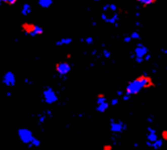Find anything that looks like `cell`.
<instances>
[{"label": "cell", "instance_id": "cell-47", "mask_svg": "<svg viewBox=\"0 0 167 150\" xmlns=\"http://www.w3.org/2000/svg\"><path fill=\"white\" fill-rule=\"evenodd\" d=\"M80 42H85V39H84V38H81V39H80Z\"/></svg>", "mask_w": 167, "mask_h": 150}, {"label": "cell", "instance_id": "cell-48", "mask_svg": "<svg viewBox=\"0 0 167 150\" xmlns=\"http://www.w3.org/2000/svg\"><path fill=\"white\" fill-rule=\"evenodd\" d=\"M94 66V63H91L90 64V67H93Z\"/></svg>", "mask_w": 167, "mask_h": 150}, {"label": "cell", "instance_id": "cell-17", "mask_svg": "<svg viewBox=\"0 0 167 150\" xmlns=\"http://www.w3.org/2000/svg\"><path fill=\"white\" fill-rule=\"evenodd\" d=\"M158 139V136L157 133H153V132H148L147 135V140H149L151 142H155Z\"/></svg>", "mask_w": 167, "mask_h": 150}, {"label": "cell", "instance_id": "cell-40", "mask_svg": "<svg viewBox=\"0 0 167 150\" xmlns=\"http://www.w3.org/2000/svg\"><path fill=\"white\" fill-rule=\"evenodd\" d=\"M130 58H131V59H134V60H135V57H136V56H135V53H131V54L130 55Z\"/></svg>", "mask_w": 167, "mask_h": 150}, {"label": "cell", "instance_id": "cell-25", "mask_svg": "<svg viewBox=\"0 0 167 150\" xmlns=\"http://www.w3.org/2000/svg\"><path fill=\"white\" fill-rule=\"evenodd\" d=\"M103 150H112L113 148V146L110 144H104L103 145Z\"/></svg>", "mask_w": 167, "mask_h": 150}, {"label": "cell", "instance_id": "cell-38", "mask_svg": "<svg viewBox=\"0 0 167 150\" xmlns=\"http://www.w3.org/2000/svg\"><path fill=\"white\" fill-rule=\"evenodd\" d=\"M45 114H46V115H48L49 117H51V118H52V112L51 111V110H46V111L45 112Z\"/></svg>", "mask_w": 167, "mask_h": 150}, {"label": "cell", "instance_id": "cell-22", "mask_svg": "<svg viewBox=\"0 0 167 150\" xmlns=\"http://www.w3.org/2000/svg\"><path fill=\"white\" fill-rule=\"evenodd\" d=\"M130 98H131V95H130V94L126 93V92H125L122 96V100H123V101H125V102L129 101L130 100Z\"/></svg>", "mask_w": 167, "mask_h": 150}, {"label": "cell", "instance_id": "cell-32", "mask_svg": "<svg viewBox=\"0 0 167 150\" xmlns=\"http://www.w3.org/2000/svg\"><path fill=\"white\" fill-rule=\"evenodd\" d=\"M145 145H146V147L152 148V142H151L149 140H146V142H145Z\"/></svg>", "mask_w": 167, "mask_h": 150}, {"label": "cell", "instance_id": "cell-18", "mask_svg": "<svg viewBox=\"0 0 167 150\" xmlns=\"http://www.w3.org/2000/svg\"><path fill=\"white\" fill-rule=\"evenodd\" d=\"M30 144L33 145V147H36V148H38L41 146V140H39V139H38L37 137H34V139H33V140L31 141Z\"/></svg>", "mask_w": 167, "mask_h": 150}, {"label": "cell", "instance_id": "cell-41", "mask_svg": "<svg viewBox=\"0 0 167 150\" xmlns=\"http://www.w3.org/2000/svg\"><path fill=\"white\" fill-rule=\"evenodd\" d=\"M147 120H148V122H149V123H152V122H153V118H151V117H150V118H148Z\"/></svg>", "mask_w": 167, "mask_h": 150}, {"label": "cell", "instance_id": "cell-24", "mask_svg": "<svg viewBox=\"0 0 167 150\" xmlns=\"http://www.w3.org/2000/svg\"><path fill=\"white\" fill-rule=\"evenodd\" d=\"M119 104V100L117 98H113L112 100L110 101V104L111 106H113V107H115V106H117V104Z\"/></svg>", "mask_w": 167, "mask_h": 150}, {"label": "cell", "instance_id": "cell-5", "mask_svg": "<svg viewBox=\"0 0 167 150\" xmlns=\"http://www.w3.org/2000/svg\"><path fill=\"white\" fill-rule=\"evenodd\" d=\"M55 70L61 77L67 76L72 70V66L68 62L59 61L55 65Z\"/></svg>", "mask_w": 167, "mask_h": 150}, {"label": "cell", "instance_id": "cell-11", "mask_svg": "<svg viewBox=\"0 0 167 150\" xmlns=\"http://www.w3.org/2000/svg\"><path fill=\"white\" fill-rule=\"evenodd\" d=\"M108 108H109V104H108V101H105L103 103L97 104L96 110L100 113H104L108 110Z\"/></svg>", "mask_w": 167, "mask_h": 150}, {"label": "cell", "instance_id": "cell-15", "mask_svg": "<svg viewBox=\"0 0 167 150\" xmlns=\"http://www.w3.org/2000/svg\"><path fill=\"white\" fill-rule=\"evenodd\" d=\"M163 146V140L162 139H157L155 142L152 143V148L154 149H160Z\"/></svg>", "mask_w": 167, "mask_h": 150}, {"label": "cell", "instance_id": "cell-3", "mask_svg": "<svg viewBox=\"0 0 167 150\" xmlns=\"http://www.w3.org/2000/svg\"><path fill=\"white\" fill-rule=\"evenodd\" d=\"M17 136L19 138L20 142H22L25 144H30L31 141L34 139V135L33 131L27 127H20L17 130Z\"/></svg>", "mask_w": 167, "mask_h": 150}, {"label": "cell", "instance_id": "cell-10", "mask_svg": "<svg viewBox=\"0 0 167 150\" xmlns=\"http://www.w3.org/2000/svg\"><path fill=\"white\" fill-rule=\"evenodd\" d=\"M74 42V39L70 37H65V38H60V40H58L55 42V44L56 46H68V45H70L72 43Z\"/></svg>", "mask_w": 167, "mask_h": 150}, {"label": "cell", "instance_id": "cell-42", "mask_svg": "<svg viewBox=\"0 0 167 150\" xmlns=\"http://www.w3.org/2000/svg\"><path fill=\"white\" fill-rule=\"evenodd\" d=\"M161 52L164 53V54H165V55H167V49H165V48H162L161 49Z\"/></svg>", "mask_w": 167, "mask_h": 150}, {"label": "cell", "instance_id": "cell-31", "mask_svg": "<svg viewBox=\"0 0 167 150\" xmlns=\"http://www.w3.org/2000/svg\"><path fill=\"white\" fill-rule=\"evenodd\" d=\"M151 58H152L151 54L148 53V54L146 55V56H145L144 57V61H149V60H151Z\"/></svg>", "mask_w": 167, "mask_h": 150}, {"label": "cell", "instance_id": "cell-50", "mask_svg": "<svg viewBox=\"0 0 167 150\" xmlns=\"http://www.w3.org/2000/svg\"><path fill=\"white\" fill-rule=\"evenodd\" d=\"M96 2H98V1H100V0H95Z\"/></svg>", "mask_w": 167, "mask_h": 150}, {"label": "cell", "instance_id": "cell-8", "mask_svg": "<svg viewBox=\"0 0 167 150\" xmlns=\"http://www.w3.org/2000/svg\"><path fill=\"white\" fill-rule=\"evenodd\" d=\"M148 47L144 46L142 42H139L136 45V47L134 51V53L135 54L136 57H144L148 53Z\"/></svg>", "mask_w": 167, "mask_h": 150}, {"label": "cell", "instance_id": "cell-43", "mask_svg": "<svg viewBox=\"0 0 167 150\" xmlns=\"http://www.w3.org/2000/svg\"><path fill=\"white\" fill-rule=\"evenodd\" d=\"M78 118H82V117H84V113H79V114L78 115Z\"/></svg>", "mask_w": 167, "mask_h": 150}, {"label": "cell", "instance_id": "cell-30", "mask_svg": "<svg viewBox=\"0 0 167 150\" xmlns=\"http://www.w3.org/2000/svg\"><path fill=\"white\" fill-rule=\"evenodd\" d=\"M46 114L45 115H41L39 117V118H38V122H40V123H43V122H45V121H46Z\"/></svg>", "mask_w": 167, "mask_h": 150}, {"label": "cell", "instance_id": "cell-35", "mask_svg": "<svg viewBox=\"0 0 167 150\" xmlns=\"http://www.w3.org/2000/svg\"><path fill=\"white\" fill-rule=\"evenodd\" d=\"M148 132H153V133H157V131L154 128H152V127H148Z\"/></svg>", "mask_w": 167, "mask_h": 150}, {"label": "cell", "instance_id": "cell-33", "mask_svg": "<svg viewBox=\"0 0 167 150\" xmlns=\"http://www.w3.org/2000/svg\"><path fill=\"white\" fill-rule=\"evenodd\" d=\"M108 10H109V4H105L103 7V11L104 12H107Z\"/></svg>", "mask_w": 167, "mask_h": 150}, {"label": "cell", "instance_id": "cell-9", "mask_svg": "<svg viewBox=\"0 0 167 150\" xmlns=\"http://www.w3.org/2000/svg\"><path fill=\"white\" fill-rule=\"evenodd\" d=\"M32 13V6L28 3H25L20 8V14L23 16H28Z\"/></svg>", "mask_w": 167, "mask_h": 150}, {"label": "cell", "instance_id": "cell-28", "mask_svg": "<svg viewBox=\"0 0 167 150\" xmlns=\"http://www.w3.org/2000/svg\"><path fill=\"white\" fill-rule=\"evenodd\" d=\"M135 61L136 62L137 64L140 65V64H142L143 62L144 61V57H135Z\"/></svg>", "mask_w": 167, "mask_h": 150}, {"label": "cell", "instance_id": "cell-6", "mask_svg": "<svg viewBox=\"0 0 167 150\" xmlns=\"http://www.w3.org/2000/svg\"><path fill=\"white\" fill-rule=\"evenodd\" d=\"M3 85L8 87H12L16 84V76L12 71H7L4 73L2 78Z\"/></svg>", "mask_w": 167, "mask_h": 150}, {"label": "cell", "instance_id": "cell-19", "mask_svg": "<svg viewBox=\"0 0 167 150\" xmlns=\"http://www.w3.org/2000/svg\"><path fill=\"white\" fill-rule=\"evenodd\" d=\"M2 2L8 6H14L16 4L17 0H2Z\"/></svg>", "mask_w": 167, "mask_h": 150}, {"label": "cell", "instance_id": "cell-46", "mask_svg": "<svg viewBox=\"0 0 167 150\" xmlns=\"http://www.w3.org/2000/svg\"><path fill=\"white\" fill-rule=\"evenodd\" d=\"M92 25H93V26H96V25H97V23L96 22V21H93V22H92Z\"/></svg>", "mask_w": 167, "mask_h": 150}, {"label": "cell", "instance_id": "cell-44", "mask_svg": "<svg viewBox=\"0 0 167 150\" xmlns=\"http://www.w3.org/2000/svg\"><path fill=\"white\" fill-rule=\"evenodd\" d=\"M134 147L138 148L139 147V144H138V143H135V144H134Z\"/></svg>", "mask_w": 167, "mask_h": 150}, {"label": "cell", "instance_id": "cell-23", "mask_svg": "<svg viewBox=\"0 0 167 150\" xmlns=\"http://www.w3.org/2000/svg\"><path fill=\"white\" fill-rule=\"evenodd\" d=\"M85 42L86 43V44L88 45H91L94 43V38L93 37H91V36H89V37L86 38H85Z\"/></svg>", "mask_w": 167, "mask_h": 150}, {"label": "cell", "instance_id": "cell-13", "mask_svg": "<svg viewBox=\"0 0 167 150\" xmlns=\"http://www.w3.org/2000/svg\"><path fill=\"white\" fill-rule=\"evenodd\" d=\"M136 2L138 3H139L144 8H146V7L155 4L157 2V0H136Z\"/></svg>", "mask_w": 167, "mask_h": 150}, {"label": "cell", "instance_id": "cell-21", "mask_svg": "<svg viewBox=\"0 0 167 150\" xmlns=\"http://www.w3.org/2000/svg\"><path fill=\"white\" fill-rule=\"evenodd\" d=\"M103 56L104 58H106V59H109L112 56V53L110 51H108V49H104L103 51Z\"/></svg>", "mask_w": 167, "mask_h": 150}, {"label": "cell", "instance_id": "cell-49", "mask_svg": "<svg viewBox=\"0 0 167 150\" xmlns=\"http://www.w3.org/2000/svg\"><path fill=\"white\" fill-rule=\"evenodd\" d=\"M2 3H3V2H2V0H0V5H2Z\"/></svg>", "mask_w": 167, "mask_h": 150}, {"label": "cell", "instance_id": "cell-34", "mask_svg": "<svg viewBox=\"0 0 167 150\" xmlns=\"http://www.w3.org/2000/svg\"><path fill=\"white\" fill-rule=\"evenodd\" d=\"M125 92H123V91H122V90H118V91H117V96H122H122H123V94H124Z\"/></svg>", "mask_w": 167, "mask_h": 150}, {"label": "cell", "instance_id": "cell-26", "mask_svg": "<svg viewBox=\"0 0 167 150\" xmlns=\"http://www.w3.org/2000/svg\"><path fill=\"white\" fill-rule=\"evenodd\" d=\"M161 138L163 140L167 141V130H163L161 131Z\"/></svg>", "mask_w": 167, "mask_h": 150}, {"label": "cell", "instance_id": "cell-2", "mask_svg": "<svg viewBox=\"0 0 167 150\" xmlns=\"http://www.w3.org/2000/svg\"><path fill=\"white\" fill-rule=\"evenodd\" d=\"M22 31L29 37L35 38L37 36L42 35L44 33V30L42 26L30 22H23L20 25Z\"/></svg>", "mask_w": 167, "mask_h": 150}, {"label": "cell", "instance_id": "cell-1", "mask_svg": "<svg viewBox=\"0 0 167 150\" xmlns=\"http://www.w3.org/2000/svg\"><path fill=\"white\" fill-rule=\"evenodd\" d=\"M156 84L151 76L146 74L139 75L132 81H130L126 87L125 92L131 96H136L142 90L154 87Z\"/></svg>", "mask_w": 167, "mask_h": 150}, {"label": "cell", "instance_id": "cell-27", "mask_svg": "<svg viewBox=\"0 0 167 150\" xmlns=\"http://www.w3.org/2000/svg\"><path fill=\"white\" fill-rule=\"evenodd\" d=\"M132 38H131V37H130V36H125L124 37V38H123V42H126V43H130V42L132 41Z\"/></svg>", "mask_w": 167, "mask_h": 150}, {"label": "cell", "instance_id": "cell-16", "mask_svg": "<svg viewBox=\"0 0 167 150\" xmlns=\"http://www.w3.org/2000/svg\"><path fill=\"white\" fill-rule=\"evenodd\" d=\"M105 101H107V97L104 94L99 93L97 95L96 104H100V103H103V102H105Z\"/></svg>", "mask_w": 167, "mask_h": 150}, {"label": "cell", "instance_id": "cell-4", "mask_svg": "<svg viewBox=\"0 0 167 150\" xmlns=\"http://www.w3.org/2000/svg\"><path fill=\"white\" fill-rule=\"evenodd\" d=\"M43 100L46 104H53L58 100V95L52 87H46L42 91Z\"/></svg>", "mask_w": 167, "mask_h": 150}, {"label": "cell", "instance_id": "cell-7", "mask_svg": "<svg viewBox=\"0 0 167 150\" xmlns=\"http://www.w3.org/2000/svg\"><path fill=\"white\" fill-rule=\"evenodd\" d=\"M110 129L112 133L119 134L127 130V125L125 124L124 122H122V121L116 120L114 122L110 124Z\"/></svg>", "mask_w": 167, "mask_h": 150}, {"label": "cell", "instance_id": "cell-37", "mask_svg": "<svg viewBox=\"0 0 167 150\" xmlns=\"http://www.w3.org/2000/svg\"><path fill=\"white\" fill-rule=\"evenodd\" d=\"M24 82L25 83H27V84H33V81H31L30 78H25Z\"/></svg>", "mask_w": 167, "mask_h": 150}, {"label": "cell", "instance_id": "cell-36", "mask_svg": "<svg viewBox=\"0 0 167 150\" xmlns=\"http://www.w3.org/2000/svg\"><path fill=\"white\" fill-rule=\"evenodd\" d=\"M107 17H108V16H106V14H105V13H102V14H101V20H102L105 21V20H106V19H107Z\"/></svg>", "mask_w": 167, "mask_h": 150}, {"label": "cell", "instance_id": "cell-45", "mask_svg": "<svg viewBox=\"0 0 167 150\" xmlns=\"http://www.w3.org/2000/svg\"><path fill=\"white\" fill-rule=\"evenodd\" d=\"M135 25H136V26H140V23H139V21H136V22H135Z\"/></svg>", "mask_w": 167, "mask_h": 150}, {"label": "cell", "instance_id": "cell-29", "mask_svg": "<svg viewBox=\"0 0 167 150\" xmlns=\"http://www.w3.org/2000/svg\"><path fill=\"white\" fill-rule=\"evenodd\" d=\"M109 10H111L112 12H116L117 10V7L114 3H111V4H109Z\"/></svg>", "mask_w": 167, "mask_h": 150}, {"label": "cell", "instance_id": "cell-20", "mask_svg": "<svg viewBox=\"0 0 167 150\" xmlns=\"http://www.w3.org/2000/svg\"><path fill=\"white\" fill-rule=\"evenodd\" d=\"M130 37H131L133 40H139L140 39V34H139V32L133 31L131 34H130Z\"/></svg>", "mask_w": 167, "mask_h": 150}, {"label": "cell", "instance_id": "cell-39", "mask_svg": "<svg viewBox=\"0 0 167 150\" xmlns=\"http://www.w3.org/2000/svg\"><path fill=\"white\" fill-rule=\"evenodd\" d=\"M6 96H8V97H12V92H10V91H7Z\"/></svg>", "mask_w": 167, "mask_h": 150}, {"label": "cell", "instance_id": "cell-12", "mask_svg": "<svg viewBox=\"0 0 167 150\" xmlns=\"http://www.w3.org/2000/svg\"><path fill=\"white\" fill-rule=\"evenodd\" d=\"M38 4L43 9H48L52 5L53 0H37Z\"/></svg>", "mask_w": 167, "mask_h": 150}, {"label": "cell", "instance_id": "cell-14", "mask_svg": "<svg viewBox=\"0 0 167 150\" xmlns=\"http://www.w3.org/2000/svg\"><path fill=\"white\" fill-rule=\"evenodd\" d=\"M119 20V15L117 13H115L113 16L109 17L108 16L106 20H105V22L106 23H108V24H112V25H114L115 23H117Z\"/></svg>", "mask_w": 167, "mask_h": 150}]
</instances>
